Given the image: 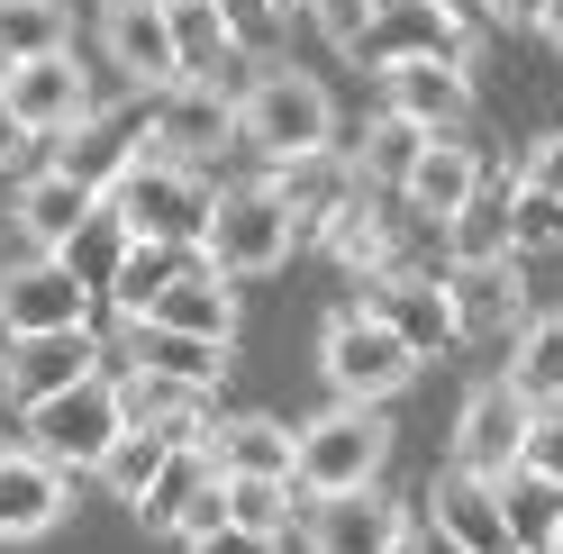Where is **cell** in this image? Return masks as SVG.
I'll use <instances>...</instances> for the list:
<instances>
[{"instance_id": "obj_46", "label": "cell", "mask_w": 563, "mask_h": 554, "mask_svg": "<svg viewBox=\"0 0 563 554\" xmlns=\"http://www.w3.org/2000/svg\"><path fill=\"white\" fill-rule=\"evenodd\" d=\"M27 146H37V136H27V128L10 119V100H0V173H10V164H27Z\"/></svg>"}, {"instance_id": "obj_27", "label": "cell", "mask_w": 563, "mask_h": 554, "mask_svg": "<svg viewBox=\"0 0 563 554\" xmlns=\"http://www.w3.org/2000/svg\"><path fill=\"white\" fill-rule=\"evenodd\" d=\"M136 136H146V119H110V110H91L82 128H64L55 136V173H74V182H91V191H110L119 173H128V155H136Z\"/></svg>"}, {"instance_id": "obj_6", "label": "cell", "mask_w": 563, "mask_h": 554, "mask_svg": "<svg viewBox=\"0 0 563 554\" xmlns=\"http://www.w3.org/2000/svg\"><path fill=\"white\" fill-rule=\"evenodd\" d=\"M19 419H27V445L55 455L64 473H74V464L100 473V455L128 436V400H119V373H91V383L55 391V400H37V409H19Z\"/></svg>"}, {"instance_id": "obj_35", "label": "cell", "mask_w": 563, "mask_h": 554, "mask_svg": "<svg viewBox=\"0 0 563 554\" xmlns=\"http://www.w3.org/2000/svg\"><path fill=\"white\" fill-rule=\"evenodd\" d=\"M64 46H74V10L64 0H0V64L64 55Z\"/></svg>"}, {"instance_id": "obj_24", "label": "cell", "mask_w": 563, "mask_h": 554, "mask_svg": "<svg viewBox=\"0 0 563 554\" xmlns=\"http://www.w3.org/2000/svg\"><path fill=\"white\" fill-rule=\"evenodd\" d=\"M164 27H173V55H183V82H219V91H245V46L228 37L219 0H164Z\"/></svg>"}, {"instance_id": "obj_48", "label": "cell", "mask_w": 563, "mask_h": 554, "mask_svg": "<svg viewBox=\"0 0 563 554\" xmlns=\"http://www.w3.org/2000/svg\"><path fill=\"white\" fill-rule=\"evenodd\" d=\"M537 37H545V46H563V0H545V19H537Z\"/></svg>"}, {"instance_id": "obj_18", "label": "cell", "mask_w": 563, "mask_h": 554, "mask_svg": "<svg viewBox=\"0 0 563 554\" xmlns=\"http://www.w3.org/2000/svg\"><path fill=\"white\" fill-rule=\"evenodd\" d=\"M264 182H273V200H282V210H291V228H300V236H328V219H336L345 200L364 191V173H355V155L319 146V155H291V164H273Z\"/></svg>"}, {"instance_id": "obj_39", "label": "cell", "mask_w": 563, "mask_h": 554, "mask_svg": "<svg viewBox=\"0 0 563 554\" xmlns=\"http://www.w3.org/2000/svg\"><path fill=\"white\" fill-rule=\"evenodd\" d=\"M563 246V200L509 182V255H554Z\"/></svg>"}, {"instance_id": "obj_11", "label": "cell", "mask_w": 563, "mask_h": 554, "mask_svg": "<svg viewBox=\"0 0 563 554\" xmlns=\"http://www.w3.org/2000/svg\"><path fill=\"white\" fill-rule=\"evenodd\" d=\"M74 509V473L37 445H0V545H37Z\"/></svg>"}, {"instance_id": "obj_23", "label": "cell", "mask_w": 563, "mask_h": 554, "mask_svg": "<svg viewBox=\"0 0 563 554\" xmlns=\"http://www.w3.org/2000/svg\"><path fill=\"white\" fill-rule=\"evenodd\" d=\"M119 400H128V428H155L173 445H200L209 428H219V409H209L200 383H173V373H119Z\"/></svg>"}, {"instance_id": "obj_9", "label": "cell", "mask_w": 563, "mask_h": 554, "mask_svg": "<svg viewBox=\"0 0 563 554\" xmlns=\"http://www.w3.org/2000/svg\"><path fill=\"white\" fill-rule=\"evenodd\" d=\"M100 373V336L91 328H46V336H0V391L10 409H37L55 391H74Z\"/></svg>"}, {"instance_id": "obj_17", "label": "cell", "mask_w": 563, "mask_h": 554, "mask_svg": "<svg viewBox=\"0 0 563 554\" xmlns=\"http://www.w3.org/2000/svg\"><path fill=\"white\" fill-rule=\"evenodd\" d=\"M382 110L418 119L428 136H454L473 119V64H445V55H409V64H382Z\"/></svg>"}, {"instance_id": "obj_36", "label": "cell", "mask_w": 563, "mask_h": 554, "mask_svg": "<svg viewBox=\"0 0 563 554\" xmlns=\"http://www.w3.org/2000/svg\"><path fill=\"white\" fill-rule=\"evenodd\" d=\"M509 383L537 400V409H545V400H563V309H545V319H527V328H518Z\"/></svg>"}, {"instance_id": "obj_43", "label": "cell", "mask_w": 563, "mask_h": 554, "mask_svg": "<svg viewBox=\"0 0 563 554\" xmlns=\"http://www.w3.org/2000/svg\"><path fill=\"white\" fill-rule=\"evenodd\" d=\"M191 554H282V536H255V528H236V518H219V528H200L183 536Z\"/></svg>"}, {"instance_id": "obj_34", "label": "cell", "mask_w": 563, "mask_h": 554, "mask_svg": "<svg viewBox=\"0 0 563 554\" xmlns=\"http://www.w3.org/2000/svg\"><path fill=\"white\" fill-rule=\"evenodd\" d=\"M228 491V518L255 536H291L300 528V481H273V473H219Z\"/></svg>"}, {"instance_id": "obj_4", "label": "cell", "mask_w": 563, "mask_h": 554, "mask_svg": "<svg viewBox=\"0 0 563 554\" xmlns=\"http://www.w3.org/2000/svg\"><path fill=\"white\" fill-rule=\"evenodd\" d=\"M382 464H391V419L373 400H328L300 428V500L364 491V481H382Z\"/></svg>"}, {"instance_id": "obj_42", "label": "cell", "mask_w": 563, "mask_h": 554, "mask_svg": "<svg viewBox=\"0 0 563 554\" xmlns=\"http://www.w3.org/2000/svg\"><path fill=\"white\" fill-rule=\"evenodd\" d=\"M518 464H537V473L563 481V400H545L537 419H527V455H518Z\"/></svg>"}, {"instance_id": "obj_25", "label": "cell", "mask_w": 563, "mask_h": 554, "mask_svg": "<svg viewBox=\"0 0 563 554\" xmlns=\"http://www.w3.org/2000/svg\"><path fill=\"white\" fill-rule=\"evenodd\" d=\"M200 445H209V464H219V473H273V481H300V428L264 419V409H236V419H219Z\"/></svg>"}, {"instance_id": "obj_13", "label": "cell", "mask_w": 563, "mask_h": 554, "mask_svg": "<svg viewBox=\"0 0 563 554\" xmlns=\"http://www.w3.org/2000/svg\"><path fill=\"white\" fill-rule=\"evenodd\" d=\"M300 528H309V554H400L409 509L382 491V481H364V491H328V500H309V509H300Z\"/></svg>"}, {"instance_id": "obj_30", "label": "cell", "mask_w": 563, "mask_h": 554, "mask_svg": "<svg viewBox=\"0 0 563 554\" xmlns=\"http://www.w3.org/2000/svg\"><path fill=\"white\" fill-rule=\"evenodd\" d=\"M500 518H509L518 554H554V536H563V481L537 473V464L500 473Z\"/></svg>"}, {"instance_id": "obj_1", "label": "cell", "mask_w": 563, "mask_h": 554, "mask_svg": "<svg viewBox=\"0 0 563 554\" xmlns=\"http://www.w3.org/2000/svg\"><path fill=\"white\" fill-rule=\"evenodd\" d=\"M236 136L264 164L319 155V146H336V100H328L319 74H300V64H264V74L236 91Z\"/></svg>"}, {"instance_id": "obj_20", "label": "cell", "mask_w": 563, "mask_h": 554, "mask_svg": "<svg viewBox=\"0 0 563 554\" xmlns=\"http://www.w3.org/2000/svg\"><path fill=\"white\" fill-rule=\"evenodd\" d=\"M428 518H437L464 554H518L509 518H500V481H482V473H464V464H445V473L428 481Z\"/></svg>"}, {"instance_id": "obj_32", "label": "cell", "mask_w": 563, "mask_h": 554, "mask_svg": "<svg viewBox=\"0 0 563 554\" xmlns=\"http://www.w3.org/2000/svg\"><path fill=\"white\" fill-rule=\"evenodd\" d=\"M128 246H136V236H128V219L110 210V200H100V210L74 228V236H64V273H74V282L82 291H100V300H110V282H119V264H128Z\"/></svg>"}, {"instance_id": "obj_8", "label": "cell", "mask_w": 563, "mask_h": 554, "mask_svg": "<svg viewBox=\"0 0 563 554\" xmlns=\"http://www.w3.org/2000/svg\"><path fill=\"white\" fill-rule=\"evenodd\" d=\"M228 136H236V91H219V82H164V91H146V155L209 164V155H228Z\"/></svg>"}, {"instance_id": "obj_37", "label": "cell", "mask_w": 563, "mask_h": 554, "mask_svg": "<svg viewBox=\"0 0 563 554\" xmlns=\"http://www.w3.org/2000/svg\"><path fill=\"white\" fill-rule=\"evenodd\" d=\"M454 255H509V182H500V173L445 219V264Z\"/></svg>"}, {"instance_id": "obj_3", "label": "cell", "mask_w": 563, "mask_h": 554, "mask_svg": "<svg viewBox=\"0 0 563 554\" xmlns=\"http://www.w3.org/2000/svg\"><path fill=\"white\" fill-rule=\"evenodd\" d=\"M319 373H328V391L336 400H373V409H391L409 383H418V355H409V336L391 319H373V309H336V319L319 328Z\"/></svg>"}, {"instance_id": "obj_49", "label": "cell", "mask_w": 563, "mask_h": 554, "mask_svg": "<svg viewBox=\"0 0 563 554\" xmlns=\"http://www.w3.org/2000/svg\"><path fill=\"white\" fill-rule=\"evenodd\" d=\"M445 10H464V19H473V10H482V0H445Z\"/></svg>"}, {"instance_id": "obj_41", "label": "cell", "mask_w": 563, "mask_h": 554, "mask_svg": "<svg viewBox=\"0 0 563 554\" xmlns=\"http://www.w3.org/2000/svg\"><path fill=\"white\" fill-rule=\"evenodd\" d=\"M319 10V27H328V46L336 55H355L364 64V37H373V0H309Z\"/></svg>"}, {"instance_id": "obj_31", "label": "cell", "mask_w": 563, "mask_h": 554, "mask_svg": "<svg viewBox=\"0 0 563 554\" xmlns=\"http://www.w3.org/2000/svg\"><path fill=\"white\" fill-rule=\"evenodd\" d=\"M191 255H200V246H173V236H136V246H128V264H119V282H110V309L136 328V319H146V309L173 291V273H183Z\"/></svg>"}, {"instance_id": "obj_38", "label": "cell", "mask_w": 563, "mask_h": 554, "mask_svg": "<svg viewBox=\"0 0 563 554\" xmlns=\"http://www.w3.org/2000/svg\"><path fill=\"white\" fill-rule=\"evenodd\" d=\"M164 455H173V436H155V428H128V436L110 445V455H100V481H110L119 500H136V491H146V481L164 473Z\"/></svg>"}, {"instance_id": "obj_22", "label": "cell", "mask_w": 563, "mask_h": 554, "mask_svg": "<svg viewBox=\"0 0 563 554\" xmlns=\"http://www.w3.org/2000/svg\"><path fill=\"white\" fill-rule=\"evenodd\" d=\"M364 309H373V319H391V328L409 336V355H418V364H428V355H445V345H464V336H454L445 273H382Z\"/></svg>"}, {"instance_id": "obj_47", "label": "cell", "mask_w": 563, "mask_h": 554, "mask_svg": "<svg viewBox=\"0 0 563 554\" xmlns=\"http://www.w3.org/2000/svg\"><path fill=\"white\" fill-rule=\"evenodd\" d=\"M482 19H500V27H537V19H545V0H482Z\"/></svg>"}, {"instance_id": "obj_12", "label": "cell", "mask_w": 563, "mask_h": 554, "mask_svg": "<svg viewBox=\"0 0 563 554\" xmlns=\"http://www.w3.org/2000/svg\"><path fill=\"white\" fill-rule=\"evenodd\" d=\"M527 419H537V400H527L509 373H500V383H482V391L464 400V419H454V464L482 473V481L518 473V455H527Z\"/></svg>"}, {"instance_id": "obj_15", "label": "cell", "mask_w": 563, "mask_h": 554, "mask_svg": "<svg viewBox=\"0 0 563 554\" xmlns=\"http://www.w3.org/2000/svg\"><path fill=\"white\" fill-rule=\"evenodd\" d=\"M445 300H454V336H518L527 328V282L518 255H454L445 264Z\"/></svg>"}, {"instance_id": "obj_51", "label": "cell", "mask_w": 563, "mask_h": 554, "mask_svg": "<svg viewBox=\"0 0 563 554\" xmlns=\"http://www.w3.org/2000/svg\"><path fill=\"white\" fill-rule=\"evenodd\" d=\"M554 554H563V536H554Z\"/></svg>"}, {"instance_id": "obj_28", "label": "cell", "mask_w": 563, "mask_h": 554, "mask_svg": "<svg viewBox=\"0 0 563 554\" xmlns=\"http://www.w3.org/2000/svg\"><path fill=\"white\" fill-rule=\"evenodd\" d=\"M228 355H236V345H219V336H183V328H155V319L128 328V364H136V373H173V383H200V391L228 383Z\"/></svg>"}, {"instance_id": "obj_19", "label": "cell", "mask_w": 563, "mask_h": 554, "mask_svg": "<svg viewBox=\"0 0 563 554\" xmlns=\"http://www.w3.org/2000/svg\"><path fill=\"white\" fill-rule=\"evenodd\" d=\"M100 37H110L119 82H136V91H164V82H183V55H173L164 0H110V10H100Z\"/></svg>"}, {"instance_id": "obj_21", "label": "cell", "mask_w": 563, "mask_h": 554, "mask_svg": "<svg viewBox=\"0 0 563 554\" xmlns=\"http://www.w3.org/2000/svg\"><path fill=\"white\" fill-rule=\"evenodd\" d=\"M482 182H490V155L473 146L464 128H454V136H428V155L409 164V182H400V200H409L418 219H437V228H445V219L464 210V200H473Z\"/></svg>"}, {"instance_id": "obj_14", "label": "cell", "mask_w": 563, "mask_h": 554, "mask_svg": "<svg viewBox=\"0 0 563 554\" xmlns=\"http://www.w3.org/2000/svg\"><path fill=\"white\" fill-rule=\"evenodd\" d=\"M409 55H445V64H473V19L445 10V0H373V37L364 64H409Z\"/></svg>"}, {"instance_id": "obj_16", "label": "cell", "mask_w": 563, "mask_h": 554, "mask_svg": "<svg viewBox=\"0 0 563 554\" xmlns=\"http://www.w3.org/2000/svg\"><path fill=\"white\" fill-rule=\"evenodd\" d=\"M91 300L64 255H37V264H10L0 273V336H46V328H91Z\"/></svg>"}, {"instance_id": "obj_45", "label": "cell", "mask_w": 563, "mask_h": 554, "mask_svg": "<svg viewBox=\"0 0 563 554\" xmlns=\"http://www.w3.org/2000/svg\"><path fill=\"white\" fill-rule=\"evenodd\" d=\"M400 554H464V545H454V536L437 528V518H409V536H400Z\"/></svg>"}, {"instance_id": "obj_26", "label": "cell", "mask_w": 563, "mask_h": 554, "mask_svg": "<svg viewBox=\"0 0 563 554\" xmlns=\"http://www.w3.org/2000/svg\"><path fill=\"white\" fill-rule=\"evenodd\" d=\"M146 319H155V328H183V336H219V345H236V282H228V273H209V264L191 255Z\"/></svg>"}, {"instance_id": "obj_44", "label": "cell", "mask_w": 563, "mask_h": 554, "mask_svg": "<svg viewBox=\"0 0 563 554\" xmlns=\"http://www.w3.org/2000/svg\"><path fill=\"white\" fill-rule=\"evenodd\" d=\"M518 182H527V191H554V200H563V128H554V136H537V146H527V164H518Z\"/></svg>"}, {"instance_id": "obj_2", "label": "cell", "mask_w": 563, "mask_h": 554, "mask_svg": "<svg viewBox=\"0 0 563 554\" xmlns=\"http://www.w3.org/2000/svg\"><path fill=\"white\" fill-rule=\"evenodd\" d=\"M110 210L128 219V236H173V246H200L209 210H219V182H209L200 164H173V155H146V136H136V155L110 191Z\"/></svg>"}, {"instance_id": "obj_40", "label": "cell", "mask_w": 563, "mask_h": 554, "mask_svg": "<svg viewBox=\"0 0 563 554\" xmlns=\"http://www.w3.org/2000/svg\"><path fill=\"white\" fill-rule=\"evenodd\" d=\"M219 19H228V37L255 55V46L282 37V19H291V10H282V0H219Z\"/></svg>"}, {"instance_id": "obj_7", "label": "cell", "mask_w": 563, "mask_h": 554, "mask_svg": "<svg viewBox=\"0 0 563 554\" xmlns=\"http://www.w3.org/2000/svg\"><path fill=\"white\" fill-rule=\"evenodd\" d=\"M0 100H10V119L37 136V146H55L64 128H82L100 110V82L82 74V55H27V64H0Z\"/></svg>"}, {"instance_id": "obj_33", "label": "cell", "mask_w": 563, "mask_h": 554, "mask_svg": "<svg viewBox=\"0 0 563 554\" xmlns=\"http://www.w3.org/2000/svg\"><path fill=\"white\" fill-rule=\"evenodd\" d=\"M418 155H428V128L400 119V110H382V119L355 136V173H364V191H400Z\"/></svg>"}, {"instance_id": "obj_10", "label": "cell", "mask_w": 563, "mask_h": 554, "mask_svg": "<svg viewBox=\"0 0 563 554\" xmlns=\"http://www.w3.org/2000/svg\"><path fill=\"white\" fill-rule=\"evenodd\" d=\"M128 509H136V528H155V536H200V528H219V518H228V491H219L209 445H173L164 473H155Z\"/></svg>"}, {"instance_id": "obj_29", "label": "cell", "mask_w": 563, "mask_h": 554, "mask_svg": "<svg viewBox=\"0 0 563 554\" xmlns=\"http://www.w3.org/2000/svg\"><path fill=\"white\" fill-rule=\"evenodd\" d=\"M91 210H100V191H91V182H74V173H55V164H37V173L19 182V228L37 236L46 255H55V246H64V236H74Z\"/></svg>"}, {"instance_id": "obj_50", "label": "cell", "mask_w": 563, "mask_h": 554, "mask_svg": "<svg viewBox=\"0 0 563 554\" xmlns=\"http://www.w3.org/2000/svg\"><path fill=\"white\" fill-rule=\"evenodd\" d=\"M282 10H309V0H282Z\"/></svg>"}, {"instance_id": "obj_5", "label": "cell", "mask_w": 563, "mask_h": 554, "mask_svg": "<svg viewBox=\"0 0 563 554\" xmlns=\"http://www.w3.org/2000/svg\"><path fill=\"white\" fill-rule=\"evenodd\" d=\"M291 246H300V228H291V210L273 200V182H236V191H219V210H209V228H200V264L228 273V282L282 273V264H291Z\"/></svg>"}]
</instances>
